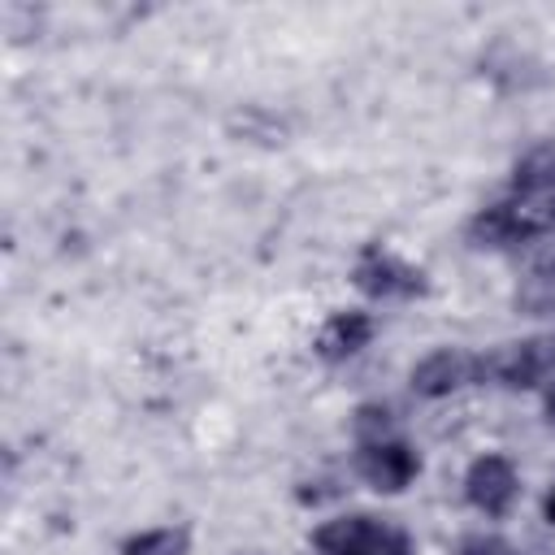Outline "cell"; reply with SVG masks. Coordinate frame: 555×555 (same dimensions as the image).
Returning a JSON list of instances; mask_svg holds the SVG:
<instances>
[{
	"instance_id": "6da1fadb",
	"label": "cell",
	"mask_w": 555,
	"mask_h": 555,
	"mask_svg": "<svg viewBox=\"0 0 555 555\" xmlns=\"http://www.w3.org/2000/svg\"><path fill=\"white\" fill-rule=\"evenodd\" d=\"M312 551L317 555H412V538L382 516L347 512L312 529Z\"/></svg>"
},
{
	"instance_id": "7a4b0ae2",
	"label": "cell",
	"mask_w": 555,
	"mask_h": 555,
	"mask_svg": "<svg viewBox=\"0 0 555 555\" xmlns=\"http://www.w3.org/2000/svg\"><path fill=\"white\" fill-rule=\"evenodd\" d=\"M546 230H555V212L551 208H542V204H533V199H525V195H503V199H494V204H486V208H477L473 217H468V243L473 247H516V243H529V238H538V234H546Z\"/></svg>"
},
{
	"instance_id": "3957f363",
	"label": "cell",
	"mask_w": 555,
	"mask_h": 555,
	"mask_svg": "<svg viewBox=\"0 0 555 555\" xmlns=\"http://www.w3.org/2000/svg\"><path fill=\"white\" fill-rule=\"evenodd\" d=\"M481 382L503 390H546L555 382V334H533L481 351Z\"/></svg>"
},
{
	"instance_id": "277c9868",
	"label": "cell",
	"mask_w": 555,
	"mask_h": 555,
	"mask_svg": "<svg viewBox=\"0 0 555 555\" xmlns=\"http://www.w3.org/2000/svg\"><path fill=\"white\" fill-rule=\"evenodd\" d=\"M351 282L360 295L369 299H416L429 291V278L421 264L403 260L399 251L382 247V243H369L360 247L356 264H351Z\"/></svg>"
},
{
	"instance_id": "5b68a950",
	"label": "cell",
	"mask_w": 555,
	"mask_h": 555,
	"mask_svg": "<svg viewBox=\"0 0 555 555\" xmlns=\"http://www.w3.org/2000/svg\"><path fill=\"white\" fill-rule=\"evenodd\" d=\"M477 382H481V351H464V347H434L408 373L416 399H451Z\"/></svg>"
},
{
	"instance_id": "8992f818",
	"label": "cell",
	"mask_w": 555,
	"mask_h": 555,
	"mask_svg": "<svg viewBox=\"0 0 555 555\" xmlns=\"http://www.w3.org/2000/svg\"><path fill=\"white\" fill-rule=\"evenodd\" d=\"M356 473H360L377 494H403V490L421 477V455H416V447L403 442L399 434L373 438V442H356Z\"/></svg>"
},
{
	"instance_id": "52a82bcc",
	"label": "cell",
	"mask_w": 555,
	"mask_h": 555,
	"mask_svg": "<svg viewBox=\"0 0 555 555\" xmlns=\"http://www.w3.org/2000/svg\"><path fill=\"white\" fill-rule=\"evenodd\" d=\"M516 494H520V473L503 451H486L464 468V503L477 507L481 516L490 520L507 516Z\"/></svg>"
},
{
	"instance_id": "ba28073f",
	"label": "cell",
	"mask_w": 555,
	"mask_h": 555,
	"mask_svg": "<svg viewBox=\"0 0 555 555\" xmlns=\"http://www.w3.org/2000/svg\"><path fill=\"white\" fill-rule=\"evenodd\" d=\"M373 334H377L373 312H364V308H338V312H330V317L321 321V330H317V338H312V351H317L325 364H343V360L360 356V351L373 343Z\"/></svg>"
},
{
	"instance_id": "9c48e42d",
	"label": "cell",
	"mask_w": 555,
	"mask_h": 555,
	"mask_svg": "<svg viewBox=\"0 0 555 555\" xmlns=\"http://www.w3.org/2000/svg\"><path fill=\"white\" fill-rule=\"evenodd\" d=\"M512 195H525L542 208L555 212V143H542L533 152H525L516 165H512Z\"/></svg>"
},
{
	"instance_id": "30bf717a",
	"label": "cell",
	"mask_w": 555,
	"mask_h": 555,
	"mask_svg": "<svg viewBox=\"0 0 555 555\" xmlns=\"http://www.w3.org/2000/svg\"><path fill=\"white\" fill-rule=\"evenodd\" d=\"M186 551H191L186 525H152V529H134L117 542V555H186Z\"/></svg>"
},
{
	"instance_id": "8fae6325",
	"label": "cell",
	"mask_w": 555,
	"mask_h": 555,
	"mask_svg": "<svg viewBox=\"0 0 555 555\" xmlns=\"http://www.w3.org/2000/svg\"><path fill=\"white\" fill-rule=\"evenodd\" d=\"M516 312L525 317H555V256L533 264L520 282H516V295H512Z\"/></svg>"
},
{
	"instance_id": "7c38bea8",
	"label": "cell",
	"mask_w": 555,
	"mask_h": 555,
	"mask_svg": "<svg viewBox=\"0 0 555 555\" xmlns=\"http://www.w3.org/2000/svg\"><path fill=\"white\" fill-rule=\"evenodd\" d=\"M351 429H356V442H373V438H390L395 421L382 403H360L356 416H351Z\"/></svg>"
},
{
	"instance_id": "4fadbf2b",
	"label": "cell",
	"mask_w": 555,
	"mask_h": 555,
	"mask_svg": "<svg viewBox=\"0 0 555 555\" xmlns=\"http://www.w3.org/2000/svg\"><path fill=\"white\" fill-rule=\"evenodd\" d=\"M455 555H520V551L507 538H499V533H473V538L460 542Z\"/></svg>"
},
{
	"instance_id": "5bb4252c",
	"label": "cell",
	"mask_w": 555,
	"mask_h": 555,
	"mask_svg": "<svg viewBox=\"0 0 555 555\" xmlns=\"http://www.w3.org/2000/svg\"><path fill=\"white\" fill-rule=\"evenodd\" d=\"M542 416H546V421L555 425V382H551V386L542 390Z\"/></svg>"
},
{
	"instance_id": "9a60e30c",
	"label": "cell",
	"mask_w": 555,
	"mask_h": 555,
	"mask_svg": "<svg viewBox=\"0 0 555 555\" xmlns=\"http://www.w3.org/2000/svg\"><path fill=\"white\" fill-rule=\"evenodd\" d=\"M542 520H546V525H555V486L542 494Z\"/></svg>"
}]
</instances>
